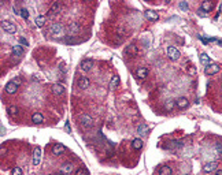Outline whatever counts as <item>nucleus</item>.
I'll use <instances>...</instances> for the list:
<instances>
[{
    "label": "nucleus",
    "instance_id": "f257e3e1",
    "mask_svg": "<svg viewBox=\"0 0 222 175\" xmlns=\"http://www.w3.org/2000/svg\"><path fill=\"white\" fill-rule=\"evenodd\" d=\"M166 52H167V56H169L170 60H178L180 56H181L180 51L177 49V48H174V46H167Z\"/></svg>",
    "mask_w": 222,
    "mask_h": 175
},
{
    "label": "nucleus",
    "instance_id": "f03ea898",
    "mask_svg": "<svg viewBox=\"0 0 222 175\" xmlns=\"http://www.w3.org/2000/svg\"><path fill=\"white\" fill-rule=\"evenodd\" d=\"M1 28H3L4 32H7V33H15V32H17V26H15V23L8 22V21L1 22Z\"/></svg>",
    "mask_w": 222,
    "mask_h": 175
},
{
    "label": "nucleus",
    "instance_id": "7ed1b4c3",
    "mask_svg": "<svg viewBox=\"0 0 222 175\" xmlns=\"http://www.w3.org/2000/svg\"><path fill=\"white\" fill-rule=\"evenodd\" d=\"M219 71V66L217 63H213V65H208L207 67L204 68V73L207 75H213V74H217Z\"/></svg>",
    "mask_w": 222,
    "mask_h": 175
},
{
    "label": "nucleus",
    "instance_id": "20e7f679",
    "mask_svg": "<svg viewBox=\"0 0 222 175\" xmlns=\"http://www.w3.org/2000/svg\"><path fill=\"white\" fill-rule=\"evenodd\" d=\"M41 161V148L37 147L33 152V166H39Z\"/></svg>",
    "mask_w": 222,
    "mask_h": 175
},
{
    "label": "nucleus",
    "instance_id": "39448f33",
    "mask_svg": "<svg viewBox=\"0 0 222 175\" xmlns=\"http://www.w3.org/2000/svg\"><path fill=\"white\" fill-rule=\"evenodd\" d=\"M80 121H81V123H83L84 127H91V126H92V123H93L92 118H91L89 115H86V114H83V115H81Z\"/></svg>",
    "mask_w": 222,
    "mask_h": 175
},
{
    "label": "nucleus",
    "instance_id": "423d86ee",
    "mask_svg": "<svg viewBox=\"0 0 222 175\" xmlns=\"http://www.w3.org/2000/svg\"><path fill=\"white\" fill-rule=\"evenodd\" d=\"M65 150H66V147L63 144H55L54 148H52V153H54L55 156H59V155H62Z\"/></svg>",
    "mask_w": 222,
    "mask_h": 175
},
{
    "label": "nucleus",
    "instance_id": "0eeeda50",
    "mask_svg": "<svg viewBox=\"0 0 222 175\" xmlns=\"http://www.w3.org/2000/svg\"><path fill=\"white\" fill-rule=\"evenodd\" d=\"M6 92L8 93V94H14L15 92H17V89H18V85H15L14 81H10V82L6 84Z\"/></svg>",
    "mask_w": 222,
    "mask_h": 175
},
{
    "label": "nucleus",
    "instance_id": "6e6552de",
    "mask_svg": "<svg viewBox=\"0 0 222 175\" xmlns=\"http://www.w3.org/2000/svg\"><path fill=\"white\" fill-rule=\"evenodd\" d=\"M176 105L178 108H181V110H184V108H186L188 105H189V101H188L186 97H180V99L176 100Z\"/></svg>",
    "mask_w": 222,
    "mask_h": 175
},
{
    "label": "nucleus",
    "instance_id": "1a4fd4ad",
    "mask_svg": "<svg viewBox=\"0 0 222 175\" xmlns=\"http://www.w3.org/2000/svg\"><path fill=\"white\" fill-rule=\"evenodd\" d=\"M52 93H54L55 96H61V94H63V93H65L63 85H61V84H55V85H52Z\"/></svg>",
    "mask_w": 222,
    "mask_h": 175
},
{
    "label": "nucleus",
    "instance_id": "9d476101",
    "mask_svg": "<svg viewBox=\"0 0 222 175\" xmlns=\"http://www.w3.org/2000/svg\"><path fill=\"white\" fill-rule=\"evenodd\" d=\"M77 85H78V88H81V89H86V88H89L91 81L88 78H85V77H81V78L77 81Z\"/></svg>",
    "mask_w": 222,
    "mask_h": 175
},
{
    "label": "nucleus",
    "instance_id": "9b49d317",
    "mask_svg": "<svg viewBox=\"0 0 222 175\" xmlns=\"http://www.w3.org/2000/svg\"><path fill=\"white\" fill-rule=\"evenodd\" d=\"M217 167H218V163H217V161H210V163H207V164L203 167V171L204 172H213L217 170Z\"/></svg>",
    "mask_w": 222,
    "mask_h": 175
},
{
    "label": "nucleus",
    "instance_id": "f8f14e48",
    "mask_svg": "<svg viewBox=\"0 0 222 175\" xmlns=\"http://www.w3.org/2000/svg\"><path fill=\"white\" fill-rule=\"evenodd\" d=\"M137 52H139V49H137V46L134 45V44H132V45H128L125 48V54L129 55V56H136Z\"/></svg>",
    "mask_w": 222,
    "mask_h": 175
},
{
    "label": "nucleus",
    "instance_id": "ddd939ff",
    "mask_svg": "<svg viewBox=\"0 0 222 175\" xmlns=\"http://www.w3.org/2000/svg\"><path fill=\"white\" fill-rule=\"evenodd\" d=\"M144 15H145V18L150 19V21H158V19H159L158 12H155V11H152V10H147Z\"/></svg>",
    "mask_w": 222,
    "mask_h": 175
},
{
    "label": "nucleus",
    "instance_id": "4468645a",
    "mask_svg": "<svg viewBox=\"0 0 222 175\" xmlns=\"http://www.w3.org/2000/svg\"><path fill=\"white\" fill-rule=\"evenodd\" d=\"M50 33H51V34H54V36H58V34H61V33H62V26L59 25V23H54V25H51Z\"/></svg>",
    "mask_w": 222,
    "mask_h": 175
},
{
    "label": "nucleus",
    "instance_id": "2eb2a0df",
    "mask_svg": "<svg viewBox=\"0 0 222 175\" xmlns=\"http://www.w3.org/2000/svg\"><path fill=\"white\" fill-rule=\"evenodd\" d=\"M93 66V62L91 60V59H85V60L81 62V65H80V67L83 68L84 71H88V70H91V67Z\"/></svg>",
    "mask_w": 222,
    "mask_h": 175
},
{
    "label": "nucleus",
    "instance_id": "dca6fc26",
    "mask_svg": "<svg viewBox=\"0 0 222 175\" xmlns=\"http://www.w3.org/2000/svg\"><path fill=\"white\" fill-rule=\"evenodd\" d=\"M44 121V116L40 112H34V114L32 115V122L33 123H36V125H40V123H43Z\"/></svg>",
    "mask_w": 222,
    "mask_h": 175
},
{
    "label": "nucleus",
    "instance_id": "f3484780",
    "mask_svg": "<svg viewBox=\"0 0 222 175\" xmlns=\"http://www.w3.org/2000/svg\"><path fill=\"white\" fill-rule=\"evenodd\" d=\"M136 75L139 77V78L144 79V78H147V75H148V70L145 67H139L136 70Z\"/></svg>",
    "mask_w": 222,
    "mask_h": 175
},
{
    "label": "nucleus",
    "instance_id": "a211bd4d",
    "mask_svg": "<svg viewBox=\"0 0 222 175\" xmlns=\"http://www.w3.org/2000/svg\"><path fill=\"white\" fill-rule=\"evenodd\" d=\"M59 10H61V3H59V1H55L50 8V15H56L58 12H59Z\"/></svg>",
    "mask_w": 222,
    "mask_h": 175
},
{
    "label": "nucleus",
    "instance_id": "6ab92c4d",
    "mask_svg": "<svg viewBox=\"0 0 222 175\" xmlns=\"http://www.w3.org/2000/svg\"><path fill=\"white\" fill-rule=\"evenodd\" d=\"M72 171H73V164L72 163H66V164H63L62 166V168H61V172L62 174H72Z\"/></svg>",
    "mask_w": 222,
    "mask_h": 175
},
{
    "label": "nucleus",
    "instance_id": "aec40b11",
    "mask_svg": "<svg viewBox=\"0 0 222 175\" xmlns=\"http://www.w3.org/2000/svg\"><path fill=\"white\" fill-rule=\"evenodd\" d=\"M213 7H214L213 1H203V3H202V8H200V10H203L204 12H208V11L213 10Z\"/></svg>",
    "mask_w": 222,
    "mask_h": 175
},
{
    "label": "nucleus",
    "instance_id": "412c9836",
    "mask_svg": "<svg viewBox=\"0 0 222 175\" xmlns=\"http://www.w3.org/2000/svg\"><path fill=\"white\" fill-rule=\"evenodd\" d=\"M118 85H119V77L118 75H114L110 81V89H115Z\"/></svg>",
    "mask_w": 222,
    "mask_h": 175
},
{
    "label": "nucleus",
    "instance_id": "4be33fe9",
    "mask_svg": "<svg viewBox=\"0 0 222 175\" xmlns=\"http://www.w3.org/2000/svg\"><path fill=\"white\" fill-rule=\"evenodd\" d=\"M34 23H36V26H39V28H43L44 23H45V17H43V15H39V17H36V19H34Z\"/></svg>",
    "mask_w": 222,
    "mask_h": 175
},
{
    "label": "nucleus",
    "instance_id": "5701e85b",
    "mask_svg": "<svg viewBox=\"0 0 222 175\" xmlns=\"http://www.w3.org/2000/svg\"><path fill=\"white\" fill-rule=\"evenodd\" d=\"M12 54L15 55V56H22L23 55V49H22L21 45H14L12 46Z\"/></svg>",
    "mask_w": 222,
    "mask_h": 175
},
{
    "label": "nucleus",
    "instance_id": "b1692460",
    "mask_svg": "<svg viewBox=\"0 0 222 175\" xmlns=\"http://www.w3.org/2000/svg\"><path fill=\"white\" fill-rule=\"evenodd\" d=\"M7 112H8V115H10V116H17V115H18V112H19V110H18V107H15V105H10V107H8V110H7Z\"/></svg>",
    "mask_w": 222,
    "mask_h": 175
},
{
    "label": "nucleus",
    "instance_id": "393cba45",
    "mask_svg": "<svg viewBox=\"0 0 222 175\" xmlns=\"http://www.w3.org/2000/svg\"><path fill=\"white\" fill-rule=\"evenodd\" d=\"M159 175H172V168L169 167V166H163L159 170Z\"/></svg>",
    "mask_w": 222,
    "mask_h": 175
},
{
    "label": "nucleus",
    "instance_id": "a878e982",
    "mask_svg": "<svg viewBox=\"0 0 222 175\" xmlns=\"http://www.w3.org/2000/svg\"><path fill=\"white\" fill-rule=\"evenodd\" d=\"M132 147L134 148V149H141V147H143V141L140 138H134L132 141Z\"/></svg>",
    "mask_w": 222,
    "mask_h": 175
},
{
    "label": "nucleus",
    "instance_id": "bb28decb",
    "mask_svg": "<svg viewBox=\"0 0 222 175\" xmlns=\"http://www.w3.org/2000/svg\"><path fill=\"white\" fill-rule=\"evenodd\" d=\"M200 62L203 63V65L208 66V63H210V56H208L206 52H203V54H200Z\"/></svg>",
    "mask_w": 222,
    "mask_h": 175
},
{
    "label": "nucleus",
    "instance_id": "cd10ccee",
    "mask_svg": "<svg viewBox=\"0 0 222 175\" xmlns=\"http://www.w3.org/2000/svg\"><path fill=\"white\" fill-rule=\"evenodd\" d=\"M137 131H139L140 136H145V134H147V131H148V127L145 125H140L139 129H137Z\"/></svg>",
    "mask_w": 222,
    "mask_h": 175
},
{
    "label": "nucleus",
    "instance_id": "c85d7f7f",
    "mask_svg": "<svg viewBox=\"0 0 222 175\" xmlns=\"http://www.w3.org/2000/svg\"><path fill=\"white\" fill-rule=\"evenodd\" d=\"M75 175H89V172H88V170L85 167H80V168H77Z\"/></svg>",
    "mask_w": 222,
    "mask_h": 175
},
{
    "label": "nucleus",
    "instance_id": "c756f323",
    "mask_svg": "<svg viewBox=\"0 0 222 175\" xmlns=\"http://www.w3.org/2000/svg\"><path fill=\"white\" fill-rule=\"evenodd\" d=\"M176 105V101L174 100H169V101H166V110H173V107Z\"/></svg>",
    "mask_w": 222,
    "mask_h": 175
},
{
    "label": "nucleus",
    "instance_id": "7c9ffc66",
    "mask_svg": "<svg viewBox=\"0 0 222 175\" xmlns=\"http://www.w3.org/2000/svg\"><path fill=\"white\" fill-rule=\"evenodd\" d=\"M21 17L23 19H28L29 18V11L26 10V8H22V10H21Z\"/></svg>",
    "mask_w": 222,
    "mask_h": 175
},
{
    "label": "nucleus",
    "instance_id": "2f4dec72",
    "mask_svg": "<svg viewBox=\"0 0 222 175\" xmlns=\"http://www.w3.org/2000/svg\"><path fill=\"white\" fill-rule=\"evenodd\" d=\"M12 175H22V168L21 167H14L12 168Z\"/></svg>",
    "mask_w": 222,
    "mask_h": 175
},
{
    "label": "nucleus",
    "instance_id": "473e14b6",
    "mask_svg": "<svg viewBox=\"0 0 222 175\" xmlns=\"http://www.w3.org/2000/svg\"><path fill=\"white\" fill-rule=\"evenodd\" d=\"M180 8L183 11L188 10V1H181V3H180Z\"/></svg>",
    "mask_w": 222,
    "mask_h": 175
},
{
    "label": "nucleus",
    "instance_id": "72a5a7b5",
    "mask_svg": "<svg viewBox=\"0 0 222 175\" xmlns=\"http://www.w3.org/2000/svg\"><path fill=\"white\" fill-rule=\"evenodd\" d=\"M215 148H217V150H218V153L222 155V142H218L217 145H215Z\"/></svg>",
    "mask_w": 222,
    "mask_h": 175
},
{
    "label": "nucleus",
    "instance_id": "f704fd0d",
    "mask_svg": "<svg viewBox=\"0 0 222 175\" xmlns=\"http://www.w3.org/2000/svg\"><path fill=\"white\" fill-rule=\"evenodd\" d=\"M18 41H19V44H22V45H28V41H26L23 37H19Z\"/></svg>",
    "mask_w": 222,
    "mask_h": 175
},
{
    "label": "nucleus",
    "instance_id": "c9c22d12",
    "mask_svg": "<svg viewBox=\"0 0 222 175\" xmlns=\"http://www.w3.org/2000/svg\"><path fill=\"white\" fill-rule=\"evenodd\" d=\"M188 73H189V74H195V73H196V70L194 68V66H189V68H188Z\"/></svg>",
    "mask_w": 222,
    "mask_h": 175
},
{
    "label": "nucleus",
    "instance_id": "e433bc0d",
    "mask_svg": "<svg viewBox=\"0 0 222 175\" xmlns=\"http://www.w3.org/2000/svg\"><path fill=\"white\" fill-rule=\"evenodd\" d=\"M197 14L200 15V17H206V15H207V12H204L203 10H199V12H197Z\"/></svg>",
    "mask_w": 222,
    "mask_h": 175
},
{
    "label": "nucleus",
    "instance_id": "4c0bfd02",
    "mask_svg": "<svg viewBox=\"0 0 222 175\" xmlns=\"http://www.w3.org/2000/svg\"><path fill=\"white\" fill-rule=\"evenodd\" d=\"M14 84L19 86V85H21V79H19V78H15V79H14Z\"/></svg>",
    "mask_w": 222,
    "mask_h": 175
},
{
    "label": "nucleus",
    "instance_id": "58836bf2",
    "mask_svg": "<svg viewBox=\"0 0 222 175\" xmlns=\"http://www.w3.org/2000/svg\"><path fill=\"white\" fill-rule=\"evenodd\" d=\"M215 175H222V170H218V171L215 172Z\"/></svg>",
    "mask_w": 222,
    "mask_h": 175
},
{
    "label": "nucleus",
    "instance_id": "ea45409f",
    "mask_svg": "<svg viewBox=\"0 0 222 175\" xmlns=\"http://www.w3.org/2000/svg\"><path fill=\"white\" fill-rule=\"evenodd\" d=\"M56 175H63V174H62V172H59V174H56Z\"/></svg>",
    "mask_w": 222,
    "mask_h": 175
},
{
    "label": "nucleus",
    "instance_id": "a19ab883",
    "mask_svg": "<svg viewBox=\"0 0 222 175\" xmlns=\"http://www.w3.org/2000/svg\"><path fill=\"white\" fill-rule=\"evenodd\" d=\"M185 175H189V174H185Z\"/></svg>",
    "mask_w": 222,
    "mask_h": 175
}]
</instances>
